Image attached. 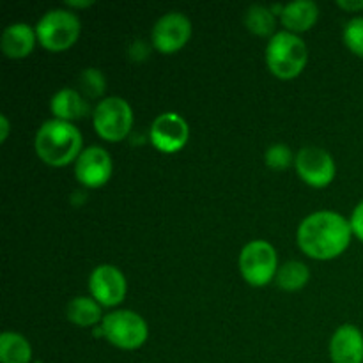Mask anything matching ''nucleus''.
<instances>
[{
    "instance_id": "obj_1",
    "label": "nucleus",
    "mask_w": 363,
    "mask_h": 363,
    "mask_svg": "<svg viewBox=\"0 0 363 363\" xmlns=\"http://www.w3.org/2000/svg\"><path fill=\"white\" fill-rule=\"evenodd\" d=\"M350 220L337 211H315L298 227V245L312 259L328 261L342 254L351 241Z\"/></svg>"
},
{
    "instance_id": "obj_2",
    "label": "nucleus",
    "mask_w": 363,
    "mask_h": 363,
    "mask_svg": "<svg viewBox=\"0 0 363 363\" xmlns=\"http://www.w3.org/2000/svg\"><path fill=\"white\" fill-rule=\"evenodd\" d=\"M35 152L45 163L53 167H64L80 156L82 133L73 123L60 119H50L41 124L35 133Z\"/></svg>"
},
{
    "instance_id": "obj_3",
    "label": "nucleus",
    "mask_w": 363,
    "mask_h": 363,
    "mask_svg": "<svg viewBox=\"0 0 363 363\" xmlns=\"http://www.w3.org/2000/svg\"><path fill=\"white\" fill-rule=\"evenodd\" d=\"M308 50L303 39L289 30L275 32L266 46V64L275 77L294 78L303 71Z\"/></svg>"
},
{
    "instance_id": "obj_4",
    "label": "nucleus",
    "mask_w": 363,
    "mask_h": 363,
    "mask_svg": "<svg viewBox=\"0 0 363 363\" xmlns=\"http://www.w3.org/2000/svg\"><path fill=\"white\" fill-rule=\"evenodd\" d=\"M38 41L52 52H60L77 43L80 35V20L67 9H50L35 25Z\"/></svg>"
},
{
    "instance_id": "obj_5",
    "label": "nucleus",
    "mask_w": 363,
    "mask_h": 363,
    "mask_svg": "<svg viewBox=\"0 0 363 363\" xmlns=\"http://www.w3.org/2000/svg\"><path fill=\"white\" fill-rule=\"evenodd\" d=\"M103 337L121 350H137L147 340V323L133 311H113L101 321Z\"/></svg>"
},
{
    "instance_id": "obj_6",
    "label": "nucleus",
    "mask_w": 363,
    "mask_h": 363,
    "mask_svg": "<svg viewBox=\"0 0 363 363\" xmlns=\"http://www.w3.org/2000/svg\"><path fill=\"white\" fill-rule=\"evenodd\" d=\"M92 121L99 137L108 142H119L130 133L133 124V110L126 99L110 96L96 105Z\"/></svg>"
},
{
    "instance_id": "obj_7",
    "label": "nucleus",
    "mask_w": 363,
    "mask_h": 363,
    "mask_svg": "<svg viewBox=\"0 0 363 363\" xmlns=\"http://www.w3.org/2000/svg\"><path fill=\"white\" fill-rule=\"evenodd\" d=\"M277 252L268 241L255 240L245 245L240 254V272L250 286H266L277 275Z\"/></svg>"
},
{
    "instance_id": "obj_8",
    "label": "nucleus",
    "mask_w": 363,
    "mask_h": 363,
    "mask_svg": "<svg viewBox=\"0 0 363 363\" xmlns=\"http://www.w3.org/2000/svg\"><path fill=\"white\" fill-rule=\"evenodd\" d=\"M294 165L301 179L314 188L328 186L335 177V162L332 155L326 149L315 145L301 147L294 160Z\"/></svg>"
},
{
    "instance_id": "obj_9",
    "label": "nucleus",
    "mask_w": 363,
    "mask_h": 363,
    "mask_svg": "<svg viewBox=\"0 0 363 363\" xmlns=\"http://www.w3.org/2000/svg\"><path fill=\"white\" fill-rule=\"evenodd\" d=\"M191 35V23L186 14L170 11L156 20L151 32V43L163 53H172L183 48Z\"/></svg>"
},
{
    "instance_id": "obj_10",
    "label": "nucleus",
    "mask_w": 363,
    "mask_h": 363,
    "mask_svg": "<svg viewBox=\"0 0 363 363\" xmlns=\"http://www.w3.org/2000/svg\"><path fill=\"white\" fill-rule=\"evenodd\" d=\"M113 172V163L108 151L99 145H91L80 152L74 163L77 179L87 188H99L108 183Z\"/></svg>"
},
{
    "instance_id": "obj_11",
    "label": "nucleus",
    "mask_w": 363,
    "mask_h": 363,
    "mask_svg": "<svg viewBox=\"0 0 363 363\" xmlns=\"http://www.w3.org/2000/svg\"><path fill=\"white\" fill-rule=\"evenodd\" d=\"M149 135H151V142L156 149L163 152H176L186 145L190 128L179 113L163 112L152 121Z\"/></svg>"
},
{
    "instance_id": "obj_12",
    "label": "nucleus",
    "mask_w": 363,
    "mask_h": 363,
    "mask_svg": "<svg viewBox=\"0 0 363 363\" xmlns=\"http://www.w3.org/2000/svg\"><path fill=\"white\" fill-rule=\"evenodd\" d=\"M126 279L117 266L101 264L92 269L89 279V289L99 305L113 307L126 296Z\"/></svg>"
},
{
    "instance_id": "obj_13",
    "label": "nucleus",
    "mask_w": 363,
    "mask_h": 363,
    "mask_svg": "<svg viewBox=\"0 0 363 363\" xmlns=\"http://www.w3.org/2000/svg\"><path fill=\"white\" fill-rule=\"evenodd\" d=\"M333 363H363V333L354 325H342L330 340Z\"/></svg>"
},
{
    "instance_id": "obj_14",
    "label": "nucleus",
    "mask_w": 363,
    "mask_h": 363,
    "mask_svg": "<svg viewBox=\"0 0 363 363\" xmlns=\"http://www.w3.org/2000/svg\"><path fill=\"white\" fill-rule=\"evenodd\" d=\"M35 39H38V34L34 28L28 23L18 21V23H11L4 28L2 38H0V48L9 59H23L32 52Z\"/></svg>"
},
{
    "instance_id": "obj_15",
    "label": "nucleus",
    "mask_w": 363,
    "mask_h": 363,
    "mask_svg": "<svg viewBox=\"0 0 363 363\" xmlns=\"http://www.w3.org/2000/svg\"><path fill=\"white\" fill-rule=\"evenodd\" d=\"M50 108H52V113L55 116V119L67 121V123H71L74 119H80V117H84L89 112V106L84 94L78 92L77 89L71 87H64L60 91H57L52 96Z\"/></svg>"
},
{
    "instance_id": "obj_16",
    "label": "nucleus",
    "mask_w": 363,
    "mask_h": 363,
    "mask_svg": "<svg viewBox=\"0 0 363 363\" xmlns=\"http://www.w3.org/2000/svg\"><path fill=\"white\" fill-rule=\"evenodd\" d=\"M318 16L319 7L312 0H294V2L286 4L282 14H280L284 27L294 34L308 30L315 23Z\"/></svg>"
},
{
    "instance_id": "obj_17",
    "label": "nucleus",
    "mask_w": 363,
    "mask_h": 363,
    "mask_svg": "<svg viewBox=\"0 0 363 363\" xmlns=\"http://www.w3.org/2000/svg\"><path fill=\"white\" fill-rule=\"evenodd\" d=\"M32 346L23 335L16 332H4L0 335V362L30 363Z\"/></svg>"
},
{
    "instance_id": "obj_18",
    "label": "nucleus",
    "mask_w": 363,
    "mask_h": 363,
    "mask_svg": "<svg viewBox=\"0 0 363 363\" xmlns=\"http://www.w3.org/2000/svg\"><path fill=\"white\" fill-rule=\"evenodd\" d=\"M66 315L73 325L77 326H92L103 321L101 307L94 298L77 296L67 303Z\"/></svg>"
},
{
    "instance_id": "obj_19",
    "label": "nucleus",
    "mask_w": 363,
    "mask_h": 363,
    "mask_svg": "<svg viewBox=\"0 0 363 363\" xmlns=\"http://www.w3.org/2000/svg\"><path fill=\"white\" fill-rule=\"evenodd\" d=\"M311 279L308 266L301 261H287L277 269L275 282L284 291H298L307 286Z\"/></svg>"
},
{
    "instance_id": "obj_20",
    "label": "nucleus",
    "mask_w": 363,
    "mask_h": 363,
    "mask_svg": "<svg viewBox=\"0 0 363 363\" xmlns=\"http://www.w3.org/2000/svg\"><path fill=\"white\" fill-rule=\"evenodd\" d=\"M245 27L257 35H269L275 30V13L264 6H250L243 16Z\"/></svg>"
},
{
    "instance_id": "obj_21",
    "label": "nucleus",
    "mask_w": 363,
    "mask_h": 363,
    "mask_svg": "<svg viewBox=\"0 0 363 363\" xmlns=\"http://www.w3.org/2000/svg\"><path fill=\"white\" fill-rule=\"evenodd\" d=\"M78 85H80L84 98H98L106 89L105 74L99 69H96V67H87L78 77Z\"/></svg>"
},
{
    "instance_id": "obj_22",
    "label": "nucleus",
    "mask_w": 363,
    "mask_h": 363,
    "mask_svg": "<svg viewBox=\"0 0 363 363\" xmlns=\"http://www.w3.org/2000/svg\"><path fill=\"white\" fill-rule=\"evenodd\" d=\"M296 160L289 147L286 144H273L272 147L266 149L264 162L269 169L273 170H284Z\"/></svg>"
},
{
    "instance_id": "obj_23",
    "label": "nucleus",
    "mask_w": 363,
    "mask_h": 363,
    "mask_svg": "<svg viewBox=\"0 0 363 363\" xmlns=\"http://www.w3.org/2000/svg\"><path fill=\"white\" fill-rule=\"evenodd\" d=\"M344 43L351 52L363 57V16L347 21L344 27Z\"/></svg>"
},
{
    "instance_id": "obj_24",
    "label": "nucleus",
    "mask_w": 363,
    "mask_h": 363,
    "mask_svg": "<svg viewBox=\"0 0 363 363\" xmlns=\"http://www.w3.org/2000/svg\"><path fill=\"white\" fill-rule=\"evenodd\" d=\"M351 229L363 241V201L354 208L353 215H351Z\"/></svg>"
},
{
    "instance_id": "obj_25",
    "label": "nucleus",
    "mask_w": 363,
    "mask_h": 363,
    "mask_svg": "<svg viewBox=\"0 0 363 363\" xmlns=\"http://www.w3.org/2000/svg\"><path fill=\"white\" fill-rule=\"evenodd\" d=\"M128 52H130V57L133 60H144V59H147V57H149V52H151V48L147 46V43L140 41V39H138V41L131 43V46H130V50H128Z\"/></svg>"
},
{
    "instance_id": "obj_26",
    "label": "nucleus",
    "mask_w": 363,
    "mask_h": 363,
    "mask_svg": "<svg viewBox=\"0 0 363 363\" xmlns=\"http://www.w3.org/2000/svg\"><path fill=\"white\" fill-rule=\"evenodd\" d=\"M337 6L346 11H360L363 9V0H337Z\"/></svg>"
},
{
    "instance_id": "obj_27",
    "label": "nucleus",
    "mask_w": 363,
    "mask_h": 363,
    "mask_svg": "<svg viewBox=\"0 0 363 363\" xmlns=\"http://www.w3.org/2000/svg\"><path fill=\"white\" fill-rule=\"evenodd\" d=\"M9 119H7L6 113L0 116V140L6 142L7 140V135H9Z\"/></svg>"
},
{
    "instance_id": "obj_28",
    "label": "nucleus",
    "mask_w": 363,
    "mask_h": 363,
    "mask_svg": "<svg viewBox=\"0 0 363 363\" xmlns=\"http://www.w3.org/2000/svg\"><path fill=\"white\" fill-rule=\"evenodd\" d=\"M67 6L69 7H87V6H92V0L91 2H77V0H67Z\"/></svg>"
}]
</instances>
